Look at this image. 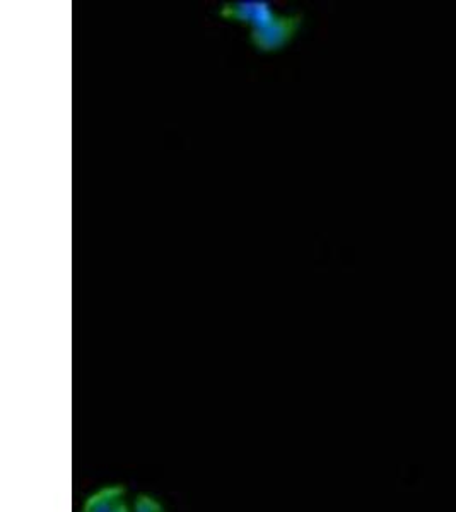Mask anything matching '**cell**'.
Returning <instances> with one entry per match:
<instances>
[{
	"label": "cell",
	"instance_id": "cell-1",
	"mask_svg": "<svg viewBox=\"0 0 456 512\" xmlns=\"http://www.w3.org/2000/svg\"><path fill=\"white\" fill-rule=\"evenodd\" d=\"M219 16L226 21L250 24L253 47L258 52H279L293 41L299 28L303 26V16H282L274 11L265 0H240L224 4L219 9Z\"/></svg>",
	"mask_w": 456,
	"mask_h": 512
},
{
	"label": "cell",
	"instance_id": "cell-2",
	"mask_svg": "<svg viewBox=\"0 0 456 512\" xmlns=\"http://www.w3.org/2000/svg\"><path fill=\"white\" fill-rule=\"evenodd\" d=\"M123 495L122 487H105L89 497L82 512H112L122 502Z\"/></svg>",
	"mask_w": 456,
	"mask_h": 512
},
{
	"label": "cell",
	"instance_id": "cell-3",
	"mask_svg": "<svg viewBox=\"0 0 456 512\" xmlns=\"http://www.w3.org/2000/svg\"><path fill=\"white\" fill-rule=\"evenodd\" d=\"M132 512H163V507L151 495L141 494L135 499Z\"/></svg>",
	"mask_w": 456,
	"mask_h": 512
}]
</instances>
